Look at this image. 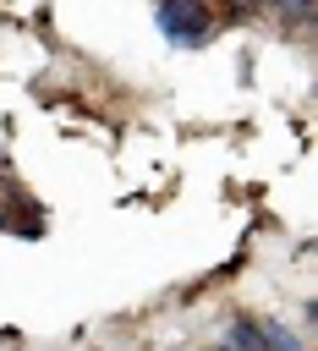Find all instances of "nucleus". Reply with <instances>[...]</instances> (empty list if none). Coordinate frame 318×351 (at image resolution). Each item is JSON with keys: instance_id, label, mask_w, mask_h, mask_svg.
<instances>
[{"instance_id": "obj_4", "label": "nucleus", "mask_w": 318, "mask_h": 351, "mask_svg": "<svg viewBox=\"0 0 318 351\" xmlns=\"http://www.w3.org/2000/svg\"><path fill=\"white\" fill-rule=\"evenodd\" d=\"M214 11H219V22H225V16L236 22V16H247V0H214Z\"/></svg>"}, {"instance_id": "obj_6", "label": "nucleus", "mask_w": 318, "mask_h": 351, "mask_svg": "<svg viewBox=\"0 0 318 351\" xmlns=\"http://www.w3.org/2000/svg\"><path fill=\"white\" fill-rule=\"evenodd\" d=\"M5 165H11V159H5V148H0V170H5Z\"/></svg>"}, {"instance_id": "obj_1", "label": "nucleus", "mask_w": 318, "mask_h": 351, "mask_svg": "<svg viewBox=\"0 0 318 351\" xmlns=\"http://www.w3.org/2000/svg\"><path fill=\"white\" fill-rule=\"evenodd\" d=\"M154 27L175 49H203L219 33V11L214 0H154Z\"/></svg>"}, {"instance_id": "obj_8", "label": "nucleus", "mask_w": 318, "mask_h": 351, "mask_svg": "<svg viewBox=\"0 0 318 351\" xmlns=\"http://www.w3.org/2000/svg\"><path fill=\"white\" fill-rule=\"evenodd\" d=\"M0 181H5V170H0Z\"/></svg>"}, {"instance_id": "obj_9", "label": "nucleus", "mask_w": 318, "mask_h": 351, "mask_svg": "<svg viewBox=\"0 0 318 351\" xmlns=\"http://www.w3.org/2000/svg\"><path fill=\"white\" fill-rule=\"evenodd\" d=\"M214 351H219V346H214Z\"/></svg>"}, {"instance_id": "obj_5", "label": "nucleus", "mask_w": 318, "mask_h": 351, "mask_svg": "<svg viewBox=\"0 0 318 351\" xmlns=\"http://www.w3.org/2000/svg\"><path fill=\"white\" fill-rule=\"evenodd\" d=\"M269 5H274V0H247V11H269Z\"/></svg>"}, {"instance_id": "obj_3", "label": "nucleus", "mask_w": 318, "mask_h": 351, "mask_svg": "<svg viewBox=\"0 0 318 351\" xmlns=\"http://www.w3.org/2000/svg\"><path fill=\"white\" fill-rule=\"evenodd\" d=\"M269 16L280 22V33H307V22H313V0H274Z\"/></svg>"}, {"instance_id": "obj_7", "label": "nucleus", "mask_w": 318, "mask_h": 351, "mask_svg": "<svg viewBox=\"0 0 318 351\" xmlns=\"http://www.w3.org/2000/svg\"><path fill=\"white\" fill-rule=\"evenodd\" d=\"M291 351H307V346H291Z\"/></svg>"}, {"instance_id": "obj_2", "label": "nucleus", "mask_w": 318, "mask_h": 351, "mask_svg": "<svg viewBox=\"0 0 318 351\" xmlns=\"http://www.w3.org/2000/svg\"><path fill=\"white\" fill-rule=\"evenodd\" d=\"M219 351H269V335H263V324H258L252 313H236V318L225 324Z\"/></svg>"}]
</instances>
